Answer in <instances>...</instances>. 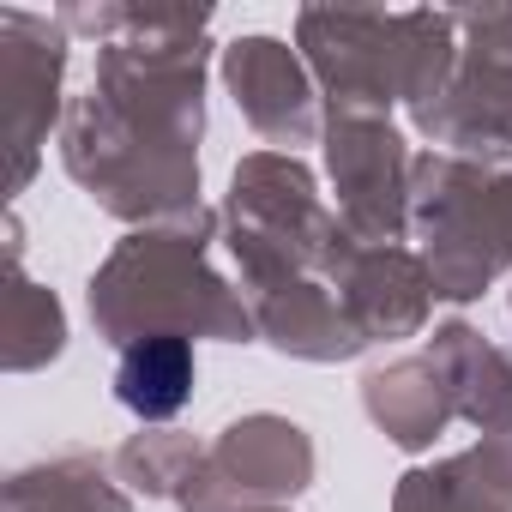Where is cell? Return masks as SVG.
Listing matches in <instances>:
<instances>
[{
	"mask_svg": "<svg viewBox=\"0 0 512 512\" xmlns=\"http://www.w3.org/2000/svg\"><path fill=\"white\" fill-rule=\"evenodd\" d=\"M115 398L133 416H145V422L175 416L193 398V350H187V338L157 332V338L127 344L121 350V368H115Z\"/></svg>",
	"mask_w": 512,
	"mask_h": 512,
	"instance_id": "cell-1",
	"label": "cell"
}]
</instances>
